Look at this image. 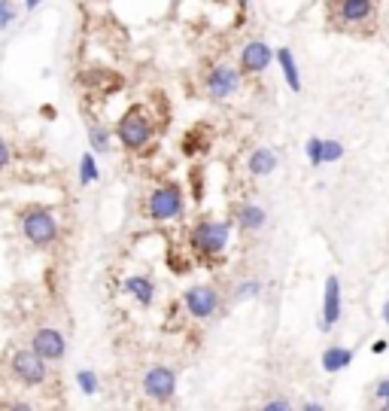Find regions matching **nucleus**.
Here are the masks:
<instances>
[{
  "label": "nucleus",
  "instance_id": "1",
  "mask_svg": "<svg viewBox=\"0 0 389 411\" xmlns=\"http://www.w3.org/2000/svg\"><path fill=\"white\" fill-rule=\"evenodd\" d=\"M152 131H155V125H152L146 104H131L122 113V119L116 122V137L122 140V147L131 152H140L146 147L152 140Z\"/></svg>",
  "mask_w": 389,
  "mask_h": 411
},
{
  "label": "nucleus",
  "instance_id": "2",
  "mask_svg": "<svg viewBox=\"0 0 389 411\" xmlns=\"http://www.w3.org/2000/svg\"><path fill=\"white\" fill-rule=\"evenodd\" d=\"M380 0H329V19L334 28H371L377 19Z\"/></svg>",
  "mask_w": 389,
  "mask_h": 411
},
{
  "label": "nucleus",
  "instance_id": "3",
  "mask_svg": "<svg viewBox=\"0 0 389 411\" xmlns=\"http://www.w3.org/2000/svg\"><path fill=\"white\" fill-rule=\"evenodd\" d=\"M189 241H192L195 253H201V256H219V253H225L228 241H231V223L204 219V223H198L192 228Z\"/></svg>",
  "mask_w": 389,
  "mask_h": 411
},
{
  "label": "nucleus",
  "instance_id": "4",
  "mask_svg": "<svg viewBox=\"0 0 389 411\" xmlns=\"http://www.w3.org/2000/svg\"><path fill=\"white\" fill-rule=\"evenodd\" d=\"M146 213L155 223H171L182 213V189L177 183H162L146 198Z\"/></svg>",
  "mask_w": 389,
  "mask_h": 411
},
{
  "label": "nucleus",
  "instance_id": "5",
  "mask_svg": "<svg viewBox=\"0 0 389 411\" xmlns=\"http://www.w3.org/2000/svg\"><path fill=\"white\" fill-rule=\"evenodd\" d=\"M21 232L34 247H49L58 238V219L46 208H30L21 213Z\"/></svg>",
  "mask_w": 389,
  "mask_h": 411
},
{
  "label": "nucleus",
  "instance_id": "6",
  "mask_svg": "<svg viewBox=\"0 0 389 411\" xmlns=\"http://www.w3.org/2000/svg\"><path fill=\"white\" fill-rule=\"evenodd\" d=\"M46 363L40 354H37L34 347H21V350H15L12 354V360H10V369H12V378L19 381V384H25V387H40L46 375H49V369H46Z\"/></svg>",
  "mask_w": 389,
  "mask_h": 411
},
{
  "label": "nucleus",
  "instance_id": "7",
  "mask_svg": "<svg viewBox=\"0 0 389 411\" xmlns=\"http://www.w3.org/2000/svg\"><path fill=\"white\" fill-rule=\"evenodd\" d=\"M143 393L155 402L173 399V393H177V375L167 365H152L146 372V378H143Z\"/></svg>",
  "mask_w": 389,
  "mask_h": 411
},
{
  "label": "nucleus",
  "instance_id": "8",
  "mask_svg": "<svg viewBox=\"0 0 389 411\" xmlns=\"http://www.w3.org/2000/svg\"><path fill=\"white\" fill-rule=\"evenodd\" d=\"M204 86H207V95L213 101H225V98H231L234 91H238L240 71H234V67H228V64H219L204 76Z\"/></svg>",
  "mask_w": 389,
  "mask_h": 411
},
{
  "label": "nucleus",
  "instance_id": "9",
  "mask_svg": "<svg viewBox=\"0 0 389 411\" xmlns=\"http://www.w3.org/2000/svg\"><path fill=\"white\" fill-rule=\"evenodd\" d=\"M30 347H34L46 363H58L61 356L67 354V341H64V335H61L58 329H52V326H43V329H37V332H34V338H30Z\"/></svg>",
  "mask_w": 389,
  "mask_h": 411
},
{
  "label": "nucleus",
  "instance_id": "10",
  "mask_svg": "<svg viewBox=\"0 0 389 411\" xmlns=\"http://www.w3.org/2000/svg\"><path fill=\"white\" fill-rule=\"evenodd\" d=\"M182 302H186V311L195 320H207V317L216 314L219 295H216V289L213 286H192V289H186Z\"/></svg>",
  "mask_w": 389,
  "mask_h": 411
},
{
  "label": "nucleus",
  "instance_id": "11",
  "mask_svg": "<svg viewBox=\"0 0 389 411\" xmlns=\"http://www.w3.org/2000/svg\"><path fill=\"white\" fill-rule=\"evenodd\" d=\"M274 61V49L262 40H253L240 49V73H262Z\"/></svg>",
  "mask_w": 389,
  "mask_h": 411
},
{
  "label": "nucleus",
  "instance_id": "12",
  "mask_svg": "<svg viewBox=\"0 0 389 411\" xmlns=\"http://www.w3.org/2000/svg\"><path fill=\"white\" fill-rule=\"evenodd\" d=\"M341 320V280L329 274L325 277V295H323V323H319V329L329 332L334 323Z\"/></svg>",
  "mask_w": 389,
  "mask_h": 411
},
{
  "label": "nucleus",
  "instance_id": "13",
  "mask_svg": "<svg viewBox=\"0 0 389 411\" xmlns=\"http://www.w3.org/2000/svg\"><path fill=\"white\" fill-rule=\"evenodd\" d=\"M247 167H249L253 177H268V174L277 171V152H274L271 147H258V149H253Z\"/></svg>",
  "mask_w": 389,
  "mask_h": 411
},
{
  "label": "nucleus",
  "instance_id": "14",
  "mask_svg": "<svg viewBox=\"0 0 389 411\" xmlns=\"http://www.w3.org/2000/svg\"><path fill=\"white\" fill-rule=\"evenodd\" d=\"M125 293L134 295L137 304H152V299H155V284H152L149 277H140V274H134V277H125Z\"/></svg>",
  "mask_w": 389,
  "mask_h": 411
},
{
  "label": "nucleus",
  "instance_id": "15",
  "mask_svg": "<svg viewBox=\"0 0 389 411\" xmlns=\"http://www.w3.org/2000/svg\"><path fill=\"white\" fill-rule=\"evenodd\" d=\"M274 58L280 61V71L286 76V86L292 91H301V73H298V64H295V58H292V49H277Z\"/></svg>",
  "mask_w": 389,
  "mask_h": 411
},
{
  "label": "nucleus",
  "instance_id": "16",
  "mask_svg": "<svg viewBox=\"0 0 389 411\" xmlns=\"http://www.w3.org/2000/svg\"><path fill=\"white\" fill-rule=\"evenodd\" d=\"M238 223H240V228H247V232H258V228L268 223V213L258 208V204H243L238 210Z\"/></svg>",
  "mask_w": 389,
  "mask_h": 411
},
{
  "label": "nucleus",
  "instance_id": "17",
  "mask_svg": "<svg viewBox=\"0 0 389 411\" xmlns=\"http://www.w3.org/2000/svg\"><path fill=\"white\" fill-rule=\"evenodd\" d=\"M350 363H353V350H350V347L334 345V347H329L323 354V369L325 372H341V369H347Z\"/></svg>",
  "mask_w": 389,
  "mask_h": 411
},
{
  "label": "nucleus",
  "instance_id": "18",
  "mask_svg": "<svg viewBox=\"0 0 389 411\" xmlns=\"http://www.w3.org/2000/svg\"><path fill=\"white\" fill-rule=\"evenodd\" d=\"M97 177H101V171H97V162H95V156L91 152H86V156L79 158V183L82 186H91Z\"/></svg>",
  "mask_w": 389,
  "mask_h": 411
},
{
  "label": "nucleus",
  "instance_id": "19",
  "mask_svg": "<svg viewBox=\"0 0 389 411\" xmlns=\"http://www.w3.org/2000/svg\"><path fill=\"white\" fill-rule=\"evenodd\" d=\"M88 143H91V149H97V152H110V131H106L104 125H91Z\"/></svg>",
  "mask_w": 389,
  "mask_h": 411
},
{
  "label": "nucleus",
  "instance_id": "20",
  "mask_svg": "<svg viewBox=\"0 0 389 411\" xmlns=\"http://www.w3.org/2000/svg\"><path fill=\"white\" fill-rule=\"evenodd\" d=\"M76 384H79V390L86 396H95L97 393V375L91 369H79L76 372Z\"/></svg>",
  "mask_w": 389,
  "mask_h": 411
},
{
  "label": "nucleus",
  "instance_id": "21",
  "mask_svg": "<svg viewBox=\"0 0 389 411\" xmlns=\"http://www.w3.org/2000/svg\"><path fill=\"white\" fill-rule=\"evenodd\" d=\"M338 158H344V143L341 140H323V165L325 162H338Z\"/></svg>",
  "mask_w": 389,
  "mask_h": 411
},
{
  "label": "nucleus",
  "instance_id": "22",
  "mask_svg": "<svg viewBox=\"0 0 389 411\" xmlns=\"http://www.w3.org/2000/svg\"><path fill=\"white\" fill-rule=\"evenodd\" d=\"M262 293V284L258 280H243V284L234 286V299H256Z\"/></svg>",
  "mask_w": 389,
  "mask_h": 411
},
{
  "label": "nucleus",
  "instance_id": "23",
  "mask_svg": "<svg viewBox=\"0 0 389 411\" xmlns=\"http://www.w3.org/2000/svg\"><path fill=\"white\" fill-rule=\"evenodd\" d=\"M304 152H307V158H310V165H314V167L323 165V137H310L307 149H304Z\"/></svg>",
  "mask_w": 389,
  "mask_h": 411
},
{
  "label": "nucleus",
  "instance_id": "24",
  "mask_svg": "<svg viewBox=\"0 0 389 411\" xmlns=\"http://www.w3.org/2000/svg\"><path fill=\"white\" fill-rule=\"evenodd\" d=\"M15 21V6L12 0H0V30H6Z\"/></svg>",
  "mask_w": 389,
  "mask_h": 411
},
{
  "label": "nucleus",
  "instance_id": "25",
  "mask_svg": "<svg viewBox=\"0 0 389 411\" xmlns=\"http://www.w3.org/2000/svg\"><path fill=\"white\" fill-rule=\"evenodd\" d=\"M10 158H12V152H10V143H6V140H0V171H3V167L10 165Z\"/></svg>",
  "mask_w": 389,
  "mask_h": 411
},
{
  "label": "nucleus",
  "instance_id": "26",
  "mask_svg": "<svg viewBox=\"0 0 389 411\" xmlns=\"http://www.w3.org/2000/svg\"><path fill=\"white\" fill-rule=\"evenodd\" d=\"M286 408H289L286 399H271V402H265V411H286Z\"/></svg>",
  "mask_w": 389,
  "mask_h": 411
},
{
  "label": "nucleus",
  "instance_id": "27",
  "mask_svg": "<svg viewBox=\"0 0 389 411\" xmlns=\"http://www.w3.org/2000/svg\"><path fill=\"white\" fill-rule=\"evenodd\" d=\"M374 393H377V399H386V396H389V378L380 381V384L374 387Z\"/></svg>",
  "mask_w": 389,
  "mask_h": 411
},
{
  "label": "nucleus",
  "instance_id": "28",
  "mask_svg": "<svg viewBox=\"0 0 389 411\" xmlns=\"http://www.w3.org/2000/svg\"><path fill=\"white\" fill-rule=\"evenodd\" d=\"M389 345H386V341H374V345H371V350H374V354H383V350H386Z\"/></svg>",
  "mask_w": 389,
  "mask_h": 411
},
{
  "label": "nucleus",
  "instance_id": "29",
  "mask_svg": "<svg viewBox=\"0 0 389 411\" xmlns=\"http://www.w3.org/2000/svg\"><path fill=\"white\" fill-rule=\"evenodd\" d=\"M304 408H307V411H323V405H319V402H304Z\"/></svg>",
  "mask_w": 389,
  "mask_h": 411
},
{
  "label": "nucleus",
  "instance_id": "30",
  "mask_svg": "<svg viewBox=\"0 0 389 411\" xmlns=\"http://www.w3.org/2000/svg\"><path fill=\"white\" fill-rule=\"evenodd\" d=\"M25 6H28V10H37V6H40V0H25Z\"/></svg>",
  "mask_w": 389,
  "mask_h": 411
},
{
  "label": "nucleus",
  "instance_id": "31",
  "mask_svg": "<svg viewBox=\"0 0 389 411\" xmlns=\"http://www.w3.org/2000/svg\"><path fill=\"white\" fill-rule=\"evenodd\" d=\"M383 320H386V326H389V299L383 302Z\"/></svg>",
  "mask_w": 389,
  "mask_h": 411
},
{
  "label": "nucleus",
  "instance_id": "32",
  "mask_svg": "<svg viewBox=\"0 0 389 411\" xmlns=\"http://www.w3.org/2000/svg\"><path fill=\"white\" fill-rule=\"evenodd\" d=\"M234 3H238V6H247V3H249V0H234Z\"/></svg>",
  "mask_w": 389,
  "mask_h": 411
},
{
  "label": "nucleus",
  "instance_id": "33",
  "mask_svg": "<svg viewBox=\"0 0 389 411\" xmlns=\"http://www.w3.org/2000/svg\"><path fill=\"white\" fill-rule=\"evenodd\" d=\"M383 405H386V411H389V396H386V399H383Z\"/></svg>",
  "mask_w": 389,
  "mask_h": 411
}]
</instances>
